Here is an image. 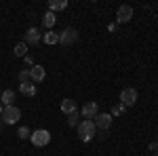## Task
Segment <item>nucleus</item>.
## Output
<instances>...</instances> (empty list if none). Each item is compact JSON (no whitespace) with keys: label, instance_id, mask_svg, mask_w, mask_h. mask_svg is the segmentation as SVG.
<instances>
[{"label":"nucleus","instance_id":"nucleus-1","mask_svg":"<svg viewBox=\"0 0 158 156\" xmlns=\"http://www.w3.org/2000/svg\"><path fill=\"white\" fill-rule=\"evenodd\" d=\"M76 129H78V135H80L82 141H91V139L95 137V131H97V129H95V122H93V120H86V118L80 120V124H78Z\"/></svg>","mask_w":158,"mask_h":156},{"label":"nucleus","instance_id":"nucleus-2","mask_svg":"<svg viewBox=\"0 0 158 156\" xmlns=\"http://www.w3.org/2000/svg\"><path fill=\"white\" fill-rule=\"evenodd\" d=\"M30 141L36 145V148H44V145L51 144V133L47 129H38V131H34L30 135Z\"/></svg>","mask_w":158,"mask_h":156},{"label":"nucleus","instance_id":"nucleus-3","mask_svg":"<svg viewBox=\"0 0 158 156\" xmlns=\"http://www.w3.org/2000/svg\"><path fill=\"white\" fill-rule=\"evenodd\" d=\"M19 118H21V110L19 108L6 106V108L2 110V122H4V124H15Z\"/></svg>","mask_w":158,"mask_h":156},{"label":"nucleus","instance_id":"nucleus-4","mask_svg":"<svg viewBox=\"0 0 158 156\" xmlns=\"http://www.w3.org/2000/svg\"><path fill=\"white\" fill-rule=\"evenodd\" d=\"M78 40V30L76 27H65L63 32H59V44L63 47H70Z\"/></svg>","mask_w":158,"mask_h":156},{"label":"nucleus","instance_id":"nucleus-5","mask_svg":"<svg viewBox=\"0 0 158 156\" xmlns=\"http://www.w3.org/2000/svg\"><path fill=\"white\" fill-rule=\"evenodd\" d=\"M137 91L135 89H131V86H127V89H122L120 93V103L124 106V108H131V106H135L137 103Z\"/></svg>","mask_w":158,"mask_h":156},{"label":"nucleus","instance_id":"nucleus-6","mask_svg":"<svg viewBox=\"0 0 158 156\" xmlns=\"http://www.w3.org/2000/svg\"><path fill=\"white\" fill-rule=\"evenodd\" d=\"M131 17H133V6H131V4H122V6H118V13H116V21H118V23L131 21Z\"/></svg>","mask_w":158,"mask_h":156},{"label":"nucleus","instance_id":"nucleus-7","mask_svg":"<svg viewBox=\"0 0 158 156\" xmlns=\"http://www.w3.org/2000/svg\"><path fill=\"white\" fill-rule=\"evenodd\" d=\"M97 114H99V108H97V103H95V101L85 103V106H82V110H80V116H82V118H86V120H93Z\"/></svg>","mask_w":158,"mask_h":156},{"label":"nucleus","instance_id":"nucleus-8","mask_svg":"<svg viewBox=\"0 0 158 156\" xmlns=\"http://www.w3.org/2000/svg\"><path fill=\"white\" fill-rule=\"evenodd\" d=\"M93 122H95V129L106 131V129H110V127H112V116H110V114H106V112H101V114H97V116L93 118Z\"/></svg>","mask_w":158,"mask_h":156},{"label":"nucleus","instance_id":"nucleus-9","mask_svg":"<svg viewBox=\"0 0 158 156\" xmlns=\"http://www.w3.org/2000/svg\"><path fill=\"white\" fill-rule=\"evenodd\" d=\"M44 76H47V72H44L42 65H32V68H30V78H32V82H42Z\"/></svg>","mask_w":158,"mask_h":156},{"label":"nucleus","instance_id":"nucleus-10","mask_svg":"<svg viewBox=\"0 0 158 156\" xmlns=\"http://www.w3.org/2000/svg\"><path fill=\"white\" fill-rule=\"evenodd\" d=\"M42 40V36H40V32H38L36 27H30L27 32H25V44H36V42H40Z\"/></svg>","mask_w":158,"mask_h":156},{"label":"nucleus","instance_id":"nucleus-11","mask_svg":"<svg viewBox=\"0 0 158 156\" xmlns=\"http://www.w3.org/2000/svg\"><path fill=\"white\" fill-rule=\"evenodd\" d=\"M36 84L32 82V80H30V82H21L19 84V93H21V95H25V97H34L36 95Z\"/></svg>","mask_w":158,"mask_h":156},{"label":"nucleus","instance_id":"nucleus-12","mask_svg":"<svg viewBox=\"0 0 158 156\" xmlns=\"http://www.w3.org/2000/svg\"><path fill=\"white\" fill-rule=\"evenodd\" d=\"M13 101H15V91L13 89H6V91H2L0 93V103L6 108V106H13Z\"/></svg>","mask_w":158,"mask_h":156},{"label":"nucleus","instance_id":"nucleus-13","mask_svg":"<svg viewBox=\"0 0 158 156\" xmlns=\"http://www.w3.org/2000/svg\"><path fill=\"white\" fill-rule=\"evenodd\" d=\"M42 40L47 42V44H59V34L57 32H53V30H47V34H42Z\"/></svg>","mask_w":158,"mask_h":156},{"label":"nucleus","instance_id":"nucleus-14","mask_svg":"<svg viewBox=\"0 0 158 156\" xmlns=\"http://www.w3.org/2000/svg\"><path fill=\"white\" fill-rule=\"evenodd\" d=\"M68 9V0H49V11L55 13V11H63Z\"/></svg>","mask_w":158,"mask_h":156},{"label":"nucleus","instance_id":"nucleus-15","mask_svg":"<svg viewBox=\"0 0 158 156\" xmlns=\"http://www.w3.org/2000/svg\"><path fill=\"white\" fill-rule=\"evenodd\" d=\"M61 112H63V114L76 112V101H74V99H63V101H61Z\"/></svg>","mask_w":158,"mask_h":156},{"label":"nucleus","instance_id":"nucleus-16","mask_svg":"<svg viewBox=\"0 0 158 156\" xmlns=\"http://www.w3.org/2000/svg\"><path fill=\"white\" fill-rule=\"evenodd\" d=\"M55 21H57V17H55V13H44V17H42V23H44V27L47 30H53V25H55Z\"/></svg>","mask_w":158,"mask_h":156},{"label":"nucleus","instance_id":"nucleus-17","mask_svg":"<svg viewBox=\"0 0 158 156\" xmlns=\"http://www.w3.org/2000/svg\"><path fill=\"white\" fill-rule=\"evenodd\" d=\"M80 118H82L80 112L76 110V112H72V114H68V124H70V127H78V124H80Z\"/></svg>","mask_w":158,"mask_h":156},{"label":"nucleus","instance_id":"nucleus-18","mask_svg":"<svg viewBox=\"0 0 158 156\" xmlns=\"http://www.w3.org/2000/svg\"><path fill=\"white\" fill-rule=\"evenodd\" d=\"M15 55H17V57H25V55H27V44H25V42H17V44H15Z\"/></svg>","mask_w":158,"mask_h":156},{"label":"nucleus","instance_id":"nucleus-19","mask_svg":"<svg viewBox=\"0 0 158 156\" xmlns=\"http://www.w3.org/2000/svg\"><path fill=\"white\" fill-rule=\"evenodd\" d=\"M124 112H127V108H124L122 103H116V106L112 108V112H110V116H112V118H114V116H122Z\"/></svg>","mask_w":158,"mask_h":156},{"label":"nucleus","instance_id":"nucleus-20","mask_svg":"<svg viewBox=\"0 0 158 156\" xmlns=\"http://www.w3.org/2000/svg\"><path fill=\"white\" fill-rule=\"evenodd\" d=\"M30 135H32V131L27 127H19V131H17V137L19 139H30Z\"/></svg>","mask_w":158,"mask_h":156},{"label":"nucleus","instance_id":"nucleus-21","mask_svg":"<svg viewBox=\"0 0 158 156\" xmlns=\"http://www.w3.org/2000/svg\"><path fill=\"white\" fill-rule=\"evenodd\" d=\"M32 78H30V70H21L19 72V84L21 82H30Z\"/></svg>","mask_w":158,"mask_h":156},{"label":"nucleus","instance_id":"nucleus-22","mask_svg":"<svg viewBox=\"0 0 158 156\" xmlns=\"http://www.w3.org/2000/svg\"><path fill=\"white\" fill-rule=\"evenodd\" d=\"M150 152H158V144H156V141L150 144Z\"/></svg>","mask_w":158,"mask_h":156},{"label":"nucleus","instance_id":"nucleus-23","mask_svg":"<svg viewBox=\"0 0 158 156\" xmlns=\"http://www.w3.org/2000/svg\"><path fill=\"white\" fill-rule=\"evenodd\" d=\"M2 110H4V106H2V103H0V118H2Z\"/></svg>","mask_w":158,"mask_h":156},{"label":"nucleus","instance_id":"nucleus-24","mask_svg":"<svg viewBox=\"0 0 158 156\" xmlns=\"http://www.w3.org/2000/svg\"><path fill=\"white\" fill-rule=\"evenodd\" d=\"M2 124H4V122H2V118H0V129H2Z\"/></svg>","mask_w":158,"mask_h":156},{"label":"nucleus","instance_id":"nucleus-25","mask_svg":"<svg viewBox=\"0 0 158 156\" xmlns=\"http://www.w3.org/2000/svg\"><path fill=\"white\" fill-rule=\"evenodd\" d=\"M156 144H158V139H156Z\"/></svg>","mask_w":158,"mask_h":156}]
</instances>
